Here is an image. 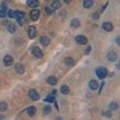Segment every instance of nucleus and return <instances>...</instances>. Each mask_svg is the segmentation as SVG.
Listing matches in <instances>:
<instances>
[{
  "label": "nucleus",
  "instance_id": "6",
  "mask_svg": "<svg viewBox=\"0 0 120 120\" xmlns=\"http://www.w3.org/2000/svg\"><path fill=\"white\" fill-rule=\"evenodd\" d=\"M29 96H30V98H31V100H35V101L40 98V95L37 94V91H36V90H34V89H31L29 91Z\"/></svg>",
  "mask_w": 120,
  "mask_h": 120
},
{
  "label": "nucleus",
  "instance_id": "19",
  "mask_svg": "<svg viewBox=\"0 0 120 120\" xmlns=\"http://www.w3.org/2000/svg\"><path fill=\"white\" fill-rule=\"evenodd\" d=\"M65 65H67V66H73V65H75V60H73L72 58H66V59H65Z\"/></svg>",
  "mask_w": 120,
  "mask_h": 120
},
{
  "label": "nucleus",
  "instance_id": "9",
  "mask_svg": "<svg viewBox=\"0 0 120 120\" xmlns=\"http://www.w3.org/2000/svg\"><path fill=\"white\" fill-rule=\"evenodd\" d=\"M30 16H31V19L33 21H36V19H38V16H40V12H38V10H33L31 12H30Z\"/></svg>",
  "mask_w": 120,
  "mask_h": 120
},
{
  "label": "nucleus",
  "instance_id": "26",
  "mask_svg": "<svg viewBox=\"0 0 120 120\" xmlns=\"http://www.w3.org/2000/svg\"><path fill=\"white\" fill-rule=\"evenodd\" d=\"M16 29H17V28H16L15 24H8V31H10V33H15Z\"/></svg>",
  "mask_w": 120,
  "mask_h": 120
},
{
  "label": "nucleus",
  "instance_id": "32",
  "mask_svg": "<svg viewBox=\"0 0 120 120\" xmlns=\"http://www.w3.org/2000/svg\"><path fill=\"white\" fill-rule=\"evenodd\" d=\"M93 18H94V19H97V18H98V13H97V12L94 13V15H93Z\"/></svg>",
  "mask_w": 120,
  "mask_h": 120
},
{
  "label": "nucleus",
  "instance_id": "4",
  "mask_svg": "<svg viewBox=\"0 0 120 120\" xmlns=\"http://www.w3.org/2000/svg\"><path fill=\"white\" fill-rule=\"evenodd\" d=\"M12 64H13L12 56L11 55H5V58H4V65L5 66H11Z\"/></svg>",
  "mask_w": 120,
  "mask_h": 120
},
{
  "label": "nucleus",
  "instance_id": "23",
  "mask_svg": "<svg viewBox=\"0 0 120 120\" xmlns=\"http://www.w3.org/2000/svg\"><path fill=\"white\" fill-rule=\"evenodd\" d=\"M109 109H111V111H115V109H118V103L116 102H112L111 105H109Z\"/></svg>",
  "mask_w": 120,
  "mask_h": 120
},
{
  "label": "nucleus",
  "instance_id": "22",
  "mask_svg": "<svg viewBox=\"0 0 120 120\" xmlns=\"http://www.w3.org/2000/svg\"><path fill=\"white\" fill-rule=\"evenodd\" d=\"M45 101H46V102H54V101H55V97H54V95L47 96V97L45 98Z\"/></svg>",
  "mask_w": 120,
  "mask_h": 120
},
{
  "label": "nucleus",
  "instance_id": "34",
  "mask_svg": "<svg viewBox=\"0 0 120 120\" xmlns=\"http://www.w3.org/2000/svg\"><path fill=\"white\" fill-rule=\"evenodd\" d=\"M64 1H65L66 4H70V3H71V1H72V0H64Z\"/></svg>",
  "mask_w": 120,
  "mask_h": 120
},
{
  "label": "nucleus",
  "instance_id": "8",
  "mask_svg": "<svg viewBox=\"0 0 120 120\" xmlns=\"http://www.w3.org/2000/svg\"><path fill=\"white\" fill-rule=\"evenodd\" d=\"M102 28H103V30H106V31H112L113 30V24L109 23V22H105L102 24Z\"/></svg>",
  "mask_w": 120,
  "mask_h": 120
},
{
  "label": "nucleus",
  "instance_id": "7",
  "mask_svg": "<svg viewBox=\"0 0 120 120\" xmlns=\"http://www.w3.org/2000/svg\"><path fill=\"white\" fill-rule=\"evenodd\" d=\"M28 35H29V37H30V38L35 37V35H36V28H35L34 25L29 26V30H28Z\"/></svg>",
  "mask_w": 120,
  "mask_h": 120
},
{
  "label": "nucleus",
  "instance_id": "20",
  "mask_svg": "<svg viewBox=\"0 0 120 120\" xmlns=\"http://www.w3.org/2000/svg\"><path fill=\"white\" fill-rule=\"evenodd\" d=\"M40 41H41V43H42L43 46H48V45H49V38L46 37V36H42Z\"/></svg>",
  "mask_w": 120,
  "mask_h": 120
},
{
  "label": "nucleus",
  "instance_id": "28",
  "mask_svg": "<svg viewBox=\"0 0 120 120\" xmlns=\"http://www.w3.org/2000/svg\"><path fill=\"white\" fill-rule=\"evenodd\" d=\"M8 17H10V18H15V11L10 10V11H8Z\"/></svg>",
  "mask_w": 120,
  "mask_h": 120
},
{
  "label": "nucleus",
  "instance_id": "3",
  "mask_svg": "<svg viewBox=\"0 0 120 120\" xmlns=\"http://www.w3.org/2000/svg\"><path fill=\"white\" fill-rule=\"evenodd\" d=\"M76 42H77L78 45H86L88 40H86V37H85V36L78 35V36H76Z\"/></svg>",
  "mask_w": 120,
  "mask_h": 120
},
{
  "label": "nucleus",
  "instance_id": "1",
  "mask_svg": "<svg viewBox=\"0 0 120 120\" xmlns=\"http://www.w3.org/2000/svg\"><path fill=\"white\" fill-rule=\"evenodd\" d=\"M96 75H97V77L98 78H105L107 75H108V72H107V70L105 68V67H97L96 68Z\"/></svg>",
  "mask_w": 120,
  "mask_h": 120
},
{
  "label": "nucleus",
  "instance_id": "15",
  "mask_svg": "<svg viewBox=\"0 0 120 120\" xmlns=\"http://www.w3.org/2000/svg\"><path fill=\"white\" fill-rule=\"evenodd\" d=\"M60 91H61V94L64 95H67L70 93V88L67 85H61V88H60Z\"/></svg>",
  "mask_w": 120,
  "mask_h": 120
},
{
  "label": "nucleus",
  "instance_id": "14",
  "mask_svg": "<svg viewBox=\"0 0 120 120\" xmlns=\"http://www.w3.org/2000/svg\"><path fill=\"white\" fill-rule=\"evenodd\" d=\"M24 12H22V11H15V18H17V19H23L24 18Z\"/></svg>",
  "mask_w": 120,
  "mask_h": 120
},
{
  "label": "nucleus",
  "instance_id": "12",
  "mask_svg": "<svg viewBox=\"0 0 120 120\" xmlns=\"http://www.w3.org/2000/svg\"><path fill=\"white\" fill-rule=\"evenodd\" d=\"M26 4H28V6L33 7V8L38 6V1H37V0H28V1H26Z\"/></svg>",
  "mask_w": 120,
  "mask_h": 120
},
{
  "label": "nucleus",
  "instance_id": "29",
  "mask_svg": "<svg viewBox=\"0 0 120 120\" xmlns=\"http://www.w3.org/2000/svg\"><path fill=\"white\" fill-rule=\"evenodd\" d=\"M103 113H105V115H106V116H111V115H112V113L109 112V111H106V112H103Z\"/></svg>",
  "mask_w": 120,
  "mask_h": 120
},
{
  "label": "nucleus",
  "instance_id": "30",
  "mask_svg": "<svg viewBox=\"0 0 120 120\" xmlns=\"http://www.w3.org/2000/svg\"><path fill=\"white\" fill-rule=\"evenodd\" d=\"M5 15H6V12H5V11H0V18L5 17Z\"/></svg>",
  "mask_w": 120,
  "mask_h": 120
},
{
  "label": "nucleus",
  "instance_id": "24",
  "mask_svg": "<svg viewBox=\"0 0 120 120\" xmlns=\"http://www.w3.org/2000/svg\"><path fill=\"white\" fill-rule=\"evenodd\" d=\"M7 109V105L5 103V102H0V111L1 112H5Z\"/></svg>",
  "mask_w": 120,
  "mask_h": 120
},
{
  "label": "nucleus",
  "instance_id": "25",
  "mask_svg": "<svg viewBox=\"0 0 120 120\" xmlns=\"http://www.w3.org/2000/svg\"><path fill=\"white\" fill-rule=\"evenodd\" d=\"M45 11H46L47 15H53V10H52L51 6H46V7H45Z\"/></svg>",
  "mask_w": 120,
  "mask_h": 120
},
{
  "label": "nucleus",
  "instance_id": "2",
  "mask_svg": "<svg viewBox=\"0 0 120 120\" xmlns=\"http://www.w3.org/2000/svg\"><path fill=\"white\" fill-rule=\"evenodd\" d=\"M31 53H33V55L34 56H36V58H42L43 56V53H42V51L38 47H34L33 49H31Z\"/></svg>",
  "mask_w": 120,
  "mask_h": 120
},
{
  "label": "nucleus",
  "instance_id": "31",
  "mask_svg": "<svg viewBox=\"0 0 120 120\" xmlns=\"http://www.w3.org/2000/svg\"><path fill=\"white\" fill-rule=\"evenodd\" d=\"M90 51H91V47H88V48H86V51H85V54H89Z\"/></svg>",
  "mask_w": 120,
  "mask_h": 120
},
{
  "label": "nucleus",
  "instance_id": "10",
  "mask_svg": "<svg viewBox=\"0 0 120 120\" xmlns=\"http://www.w3.org/2000/svg\"><path fill=\"white\" fill-rule=\"evenodd\" d=\"M107 58H108V60H111V61H115V60L118 59V55H116L115 52H109Z\"/></svg>",
  "mask_w": 120,
  "mask_h": 120
},
{
  "label": "nucleus",
  "instance_id": "18",
  "mask_svg": "<svg viewBox=\"0 0 120 120\" xmlns=\"http://www.w3.org/2000/svg\"><path fill=\"white\" fill-rule=\"evenodd\" d=\"M52 1H53L52 3V6H51L52 10H53V11H54V10H58L60 7V3L58 1V0H52Z\"/></svg>",
  "mask_w": 120,
  "mask_h": 120
},
{
  "label": "nucleus",
  "instance_id": "13",
  "mask_svg": "<svg viewBox=\"0 0 120 120\" xmlns=\"http://www.w3.org/2000/svg\"><path fill=\"white\" fill-rule=\"evenodd\" d=\"M93 5H94V0H84L83 1V6L85 8H90Z\"/></svg>",
  "mask_w": 120,
  "mask_h": 120
},
{
  "label": "nucleus",
  "instance_id": "5",
  "mask_svg": "<svg viewBox=\"0 0 120 120\" xmlns=\"http://www.w3.org/2000/svg\"><path fill=\"white\" fill-rule=\"evenodd\" d=\"M15 70H16V72H17L18 75H23L24 71H25L24 65H22V64H17V65L15 66Z\"/></svg>",
  "mask_w": 120,
  "mask_h": 120
},
{
  "label": "nucleus",
  "instance_id": "33",
  "mask_svg": "<svg viewBox=\"0 0 120 120\" xmlns=\"http://www.w3.org/2000/svg\"><path fill=\"white\" fill-rule=\"evenodd\" d=\"M115 41H116V43H118V45L120 43V37H119V36L116 37V40H115Z\"/></svg>",
  "mask_w": 120,
  "mask_h": 120
},
{
  "label": "nucleus",
  "instance_id": "16",
  "mask_svg": "<svg viewBox=\"0 0 120 120\" xmlns=\"http://www.w3.org/2000/svg\"><path fill=\"white\" fill-rule=\"evenodd\" d=\"M47 82L51 84V85H55L56 84V82H58V79H56V77H48V79H47Z\"/></svg>",
  "mask_w": 120,
  "mask_h": 120
},
{
  "label": "nucleus",
  "instance_id": "11",
  "mask_svg": "<svg viewBox=\"0 0 120 120\" xmlns=\"http://www.w3.org/2000/svg\"><path fill=\"white\" fill-rule=\"evenodd\" d=\"M26 113L29 114V116H34V115H35V113H36V108H35L34 106L29 107V108L26 109Z\"/></svg>",
  "mask_w": 120,
  "mask_h": 120
},
{
  "label": "nucleus",
  "instance_id": "21",
  "mask_svg": "<svg viewBox=\"0 0 120 120\" xmlns=\"http://www.w3.org/2000/svg\"><path fill=\"white\" fill-rule=\"evenodd\" d=\"M71 26L72 28H78L79 26V21H78L77 18H75V19H72V21H71Z\"/></svg>",
  "mask_w": 120,
  "mask_h": 120
},
{
  "label": "nucleus",
  "instance_id": "17",
  "mask_svg": "<svg viewBox=\"0 0 120 120\" xmlns=\"http://www.w3.org/2000/svg\"><path fill=\"white\" fill-rule=\"evenodd\" d=\"M89 86H90V89H91V90H95V89H97L98 84H97L96 81H94V79H93V81L89 82Z\"/></svg>",
  "mask_w": 120,
  "mask_h": 120
},
{
  "label": "nucleus",
  "instance_id": "27",
  "mask_svg": "<svg viewBox=\"0 0 120 120\" xmlns=\"http://www.w3.org/2000/svg\"><path fill=\"white\" fill-rule=\"evenodd\" d=\"M43 113H45V114H49V113H51V106H45Z\"/></svg>",
  "mask_w": 120,
  "mask_h": 120
}]
</instances>
